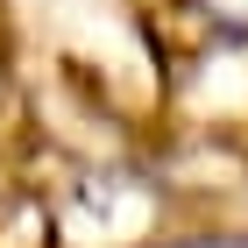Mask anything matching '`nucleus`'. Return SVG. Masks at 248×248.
<instances>
[{"label": "nucleus", "mask_w": 248, "mask_h": 248, "mask_svg": "<svg viewBox=\"0 0 248 248\" xmlns=\"http://www.w3.org/2000/svg\"><path fill=\"white\" fill-rule=\"evenodd\" d=\"M213 7H220L227 21H248V0H213Z\"/></svg>", "instance_id": "obj_1"}]
</instances>
